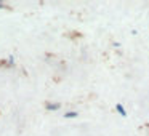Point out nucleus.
<instances>
[{"label": "nucleus", "mask_w": 149, "mask_h": 136, "mask_svg": "<svg viewBox=\"0 0 149 136\" xmlns=\"http://www.w3.org/2000/svg\"><path fill=\"white\" fill-rule=\"evenodd\" d=\"M77 115H79L77 112H74V110H71V112H66V114H64V119H75Z\"/></svg>", "instance_id": "3"}, {"label": "nucleus", "mask_w": 149, "mask_h": 136, "mask_svg": "<svg viewBox=\"0 0 149 136\" xmlns=\"http://www.w3.org/2000/svg\"><path fill=\"white\" fill-rule=\"evenodd\" d=\"M45 107H47L48 110H58L59 107H61V104H59V103H47Z\"/></svg>", "instance_id": "1"}, {"label": "nucleus", "mask_w": 149, "mask_h": 136, "mask_svg": "<svg viewBox=\"0 0 149 136\" xmlns=\"http://www.w3.org/2000/svg\"><path fill=\"white\" fill-rule=\"evenodd\" d=\"M7 8H8V5H5V3L0 2V10H7Z\"/></svg>", "instance_id": "4"}, {"label": "nucleus", "mask_w": 149, "mask_h": 136, "mask_svg": "<svg viewBox=\"0 0 149 136\" xmlns=\"http://www.w3.org/2000/svg\"><path fill=\"white\" fill-rule=\"evenodd\" d=\"M116 110H117V112H119L122 117H127V110L123 109V106H122V104H116Z\"/></svg>", "instance_id": "2"}]
</instances>
